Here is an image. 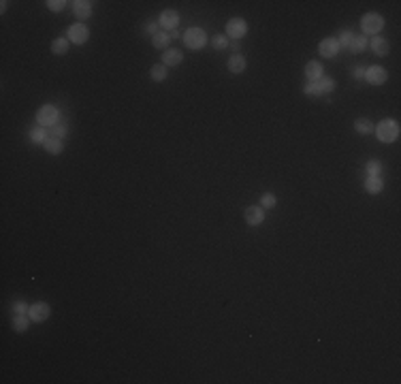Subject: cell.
I'll return each instance as SVG.
<instances>
[{"label":"cell","mask_w":401,"mask_h":384,"mask_svg":"<svg viewBox=\"0 0 401 384\" xmlns=\"http://www.w3.org/2000/svg\"><path fill=\"white\" fill-rule=\"evenodd\" d=\"M335 85H337V83H335L333 77L322 75L318 81H307V83L303 85V94H307V96H322V94H329V92H333Z\"/></svg>","instance_id":"obj_1"},{"label":"cell","mask_w":401,"mask_h":384,"mask_svg":"<svg viewBox=\"0 0 401 384\" xmlns=\"http://www.w3.org/2000/svg\"><path fill=\"white\" fill-rule=\"evenodd\" d=\"M376 137L380 139L382 143H395L399 139V124L391 118L382 120V122L376 126Z\"/></svg>","instance_id":"obj_2"},{"label":"cell","mask_w":401,"mask_h":384,"mask_svg":"<svg viewBox=\"0 0 401 384\" xmlns=\"http://www.w3.org/2000/svg\"><path fill=\"white\" fill-rule=\"evenodd\" d=\"M184 43H186V47L188 49H203L205 45H207V34H205V30L203 28H199V26H192V28H188V30L184 32Z\"/></svg>","instance_id":"obj_3"},{"label":"cell","mask_w":401,"mask_h":384,"mask_svg":"<svg viewBox=\"0 0 401 384\" xmlns=\"http://www.w3.org/2000/svg\"><path fill=\"white\" fill-rule=\"evenodd\" d=\"M384 28V17L380 15V13H365V15L361 17V30L363 34L367 37V34H378Z\"/></svg>","instance_id":"obj_4"},{"label":"cell","mask_w":401,"mask_h":384,"mask_svg":"<svg viewBox=\"0 0 401 384\" xmlns=\"http://www.w3.org/2000/svg\"><path fill=\"white\" fill-rule=\"evenodd\" d=\"M37 122H39V126H43V128L56 126V124L60 122V111H58V107H54V105H43L41 109L37 111Z\"/></svg>","instance_id":"obj_5"},{"label":"cell","mask_w":401,"mask_h":384,"mask_svg":"<svg viewBox=\"0 0 401 384\" xmlns=\"http://www.w3.org/2000/svg\"><path fill=\"white\" fill-rule=\"evenodd\" d=\"M67 39H68L70 43H75V45H83V43L90 39V30H88V26L81 24V21H77V24H73V26L68 28Z\"/></svg>","instance_id":"obj_6"},{"label":"cell","mask_w":401,"mask_h":384,"mask_svg":"<svg viewBox=\"0 0 401 384\" xmlns=\"http://www.w3.org/2000/svg\"><path fill=\"white\" fill-rule=\"evenodd\" d=\"M158 26L162 28L164 32H173V30H177V26H180V13L173 11V9L162 11V13H160V17H158Z\"/></svg>","instance_id":"obj_7"},{"label":"cell","mask_w":401,"mask_h":384,"mask_svg":"<svg viewBox=\"0 0 401 384\" xmlns=\"http://www.w3.org/2000/svg\"><path fill=\"white\" fill-rule=\"evenodd\" d=\"M246 32H248L246 19L233 17V19L226 21V37L228 39H241V37H246Z\"/></svg>","instance_id":"obj_8"},{"label":"cell","mask_w":401,"mask_h":384,"mask_svg":"<svg viewBox=\"0 0 401 384\" xmlns=\"http://www.w3.org/2000/svg\"><path fill=\"white\" fill-rule=\"evenodd\" d=\"M28 316H30L32 322H45V320L52 316V308H49V303H45V301H37V303L30 305Z\"/></svg>","instance_id":"obj_9"},{"label":"cell","mask_w":401,"mask_h":384,"mask_svg":"<svg viewBox=\"0 0 401 384\" xmlns=\"http://www.w3.org/2000/svg\"><path fill=\"white\" fill-rule=\"evenodd\" d=\"M389 79V73L382 68V66H369L365 68V81L371 83V85H382Z\"/></svg>","instance_id":"obj_10"},{"label":"cell","mask_w":401,"mask_h":384,"mask_svg":"<svg viewBox=\"0 0 401 384\" xmlns=\"http://www.w3.org/2000/svg\"><path fill=\"white\" fill-rule=\"evenodd\" d=\"M243 218H246V222L250 226H259L265 222V209L261 205H250V207H246V211H243Z\"/></svg>","instance_id":"obj_11"},{"label":"cell","mask_w":401,"mask_h":384,"mask_svg":"<svg viewBox=\"0 0 401 384\" xmlns=\"http://www.w3.org/2000/svg\"><path fill=\"white\" fill-rule=\"evenodd\" d=\"M339 43H337V39H333V37H329V39H325L318 45V54L320 56H325V58H335V56L339 54Z\"/></svg>","instance_id":"obj_12"},{"label":"cell","mask_w":401,"mask_h":384,"mask_svg":"<svg viewBox=\"0 0 401 384\" xmlns=\"http://www.w3.org/2000/svg\"><path fill=\"white\" fill-rule=\"evenodd\" d=\"M305 77H307V81H318L322 75H325V66L318 62V60H310L305 64Z\"/></svg>","instance_id":"obj_13"},{"label":"cell","mask_w":401,"mask_h":384,"mask_svg":"<svg viewBox=\"0 0 401 384\" xmlns=\"http://www.w3.org/2000/svg\"><path fill=\"white\" fill-rule=\"evenodd\" d=\"M73 13L79 21H85L92 15V2L90 0H75L73 2Z\"/></svg>","instance_id":"obj_14"},{"label":"cell","mask_w":401,"mask_h":384,"mask_svg":"<svg viewBox=\"0 0 401 384\" xmlns=\"http://www.w3.org/2000/svg\"><path fill=\"white\" fill-rule=\"evenodd\" d=\"M182 60H184V54L180 52V49H164V54H162V64L164 66H180L182 64Z\"/></svg>","instance_id":"obj_15"},{"label":"cell","mask_w":401,"mask_h":384,"mask_svg":"<svg viewBox=\"0 0 401 384\" xmlns=\"http://www.w3.org/2000/svg\"><path fill=\"white\" fill-rule=\"evenodd\" d=\"M367 47H371V52H374L376 56H389V52H391V45H389V41L386 39H382V37H374L369 41V45Z\"/></svg>","instance_id":"obj_16"},{"label":"cell","mask_w":401,"mask_h":384,"mask_svg":"<svg viewBox=\"0 0 401 384\" xmlns=\"http://www.w3.org/2000/svg\"><path fill=\"white\" fill-rule=\"evenodd\" d=\"M226 66H228V70H231V73H235V75H241L243 70H246L248 62H246V58H243L241 54H233L231 58H228Z\"/></svg>","instance_id":"obj_17"},{"label":"cell","mask_w":401,"mask_h":384,"mask_svg":"<svg viewBox=\"0 0 401 384\" xmlns=\"http://www.w3.org/2000/svg\"><path fill=\"white\" fill-rule=\"evenodd\" d=\"M365 190H367L369 194H380L384 190V180L380 175H367V180H365Z\"/></svg>","instance_id":"obj_18"},{"label":"cell","mask_w":401,"mask_h":384,"mask_svg":"<svg viewBox=\"0 0 401 384\" xmlns=\"http://www.w3.org/2000/svg\"><path fill=\"white\" fill-rule=\"evenodd\" d=\"M149 77H152V81L162 83V81H167V77H169V68L164 66L162 62L160 64H154V66L149 68Z\"/></svg>","instance_id":"obj_19"},{"label":"cell","mask_w":401,"mask_h":384,"mask_svg":"<svg viewBox=\"0 0 401 384\" xmlns=\"http://www.w3.org/2000/svg\"><path fill=\"white\" fill-rule=\"evenodd\" d=\"M49 139V128H43V126H37L30 130V141L34 145H45V141Z\"/></svg>","instance_id":"obj_20"},{"label":"cell","mask_w":401,"mask_h":384,"mask_svg":"<svg viewBox=\"0 0 401 384\" xmlns=\"http://www.w3.org/2000/svg\"><path fill=\"white\" fill-rule=\"evenodd\" d=\"M47 149V154H54V156H58V154H62V149H64V139H56V137H49L47 141H45V145H43Z\"/></svg>","instance_id":"obj_21"},{"label":"cell","mask_w":401,"mask_h":384,"mask_svg":"<svg viewBox=\"0 0 401 384\" xmlns=\"http://www.w3.org/2000/svg\"><path fill=\"white\" fill-rule=\"evenodd\" d=\"M173 41L171 39V32H158V34H154L152 37V45L156 47V49H169V43Z\"/></svg>","instance_id":"obj_22"},{"label":"cell","mask_w":401,"mask_h":384,"mask_svg":"<svg viewBox=\"0 0 401 384\" xmlns=\"http://www.w3.org/2000/svg\"><path fill=\"white\" fill-rule=\"evenodd\" d=\"M28 326H30V316L28 314H15L13 316V331L24 333Z\"/></svg>","instance_id":"obj_23"},{"label":"cell","mask_w":401,"mask_h":384,"mask_svg":"<svg viewBox=\"0 0 401 384\" xmlns=\"http://www.w3.org/2000/svg\"><path fill=\"white\" fill-rule=\"evenodd\" d=\"M68 39H64V37H58V39H54V43H52V54H56V56H64L68 52Z\"/></svg>","instance_id":"obj_24"},{"label":"cell","mask_w":401,"mask_h":384,"mask_svg":"<svg viewBox=\"0 0 401 384\" xmlns=\"http://www.w3.org/2000/svg\"><path fill=\"white\" fill-rule=\"evenodd\" d=\"M367 45H369V39L365 37V34H356L354 41H352V45H350V52L361 54V52H365V49H367Z\"/></svg>","instance_id":"obj_25"},{"label":"cell","mask_w":401,"mask_h":384,"mask_svg":"<svg viewBox=\"0 0 401 384\" xmlns=\"http://www.w3.org/2000/svg\"><path fill=\"white\" fill-rule=\"evenodd\" d=\"M354 37H356V34H354L352 30H350V28H343V30L337 34V43H339V47H348V49H350V45H352Z\"/></svg>","instance_id":"obj_26"},{"label":"cell","mask_w":401,"mask_h":384,"mask_svg":"<svg viewBox=\"0 0 401 384\" xmlns=\"http://www.w3.org/2000/svg\"><path fill=\"white\" fill-rule=\"evenodd\" d=\"M354 130L359 134H371V130H374V124H371V120L367 118H359L354 122Z\"/></svg>","instance_id":"obj_27"},{"label":"cell","mask_w":401,"mask_h":384,"mask_svg":"<svg viewBox=\"0 0 401 384\" xmlns=\"http://www.w3.org/2000/svg\"><path fill=\"white\" fill-rule=\"evenodd\" d=\"M68 134V126L64 122H58L56 126L49 128V137H56V139H64Z\"/></svg>","instance_id":"obj_28"},{"label":"cell","mask_w":401,"mask_h":384,"mask_svg":"<svg viewBox=\"0 0 401 384\" xmlns=\"http://www.w3.org/2000/svg\"><path fill=\"white\" fill-rule=\"evenodd\" d=\"M211 47L213 49H226L228 47V37H224V34H213V37L209 39Z\"/></svg>","instance_id":"obj_29"},{"label":"cell","mask_w":401,"mask_h":384,"mask_svg":"<svg viewBox=\"0 0 401 384\" xmlns=\"http://www.w3.org/2000/svg\"><path fill=\"white\" fill-rule=\"evenodd\" d=\"M275 203H277V198L271 194V192H267V194L261 196V207H263V209H273Z\"/></svg>","instance_id":"obj_30"},{"label":"cell","mask_w":401,"mask_h":384,"mask_svg":"<svg viewBox=\"0 0 401 384\" xmlns=\"http://www.w3.org/2000/svg\"><path fill=\"white\" fill-rule=\"evenodd\" d=\"M367 175H382V162L380 160H369L367 162Z\"/></svg>","instance_id":"obj_31"},{"label":"cell","mask_w":401,"mask_h":384,"mask_svg":"<svg viewBox=\"0 0 401 384\" xmlns=\"http://www.w3.org/2000/svg\"><path fill=\"white\" fill-rule=\"evenodd\" d=\"M11 310L15 312V314H28V312H30V305H28L26 301H13Z\"/></svg>","instance_id":"obj_32"},{"label":"cell","mask_w":401,"mask_h":384,"mask_svg":"<svg viewBox=\"0 0 401 384\" xmlns=\"http://www.w3.org/2000/svg\"><path fill=\"white\" fill-rule=\"evenodd\" d=\"M64 6H67V2H64V0H47V9L54 11V13L64 11Z\"/></svg>","instance_id":"obj_33"},{"label":"cell","mask_w":401,"mask_h":384,"mask_svg":"<svg viewBox=\"0 0 401 384\" xmlns=\"http://www.w3.org/2000/svg\"><path fill=\"white\" fill-rule=\"evenodd\" d=\"M352 77L354 79H365V68L363 66H354L352 68Z\"/></svg>","instance_id":"obj_34"},{"label":"cell","mask_w":401,"mask_h":384,"mask_svg":"<svg viewBox=\"0 0 401 384\" xmlns=\"http://www.w3.org/2000/svg\"><path fill=\"white\" fill-rule=\"evenodd\" d=\"M145 32H149L154 37V34H158V24H147L145 26Z\"/></svg>","instance_id":"obj_35"},{"label":"cell","mask_w":401,"mask_h":384,"mask_svg":"<svg viewBox=\"0 0 401 384\" xmlns=\"http://www.w3.org/2000/svg\"><path fill=\"white\" fill-rule=\"evenodd\" d=\"M180 37H182L180 30H173V32H171V39H180Z\"/></svg>","instance_id":"obj_36"}]
</instances>
